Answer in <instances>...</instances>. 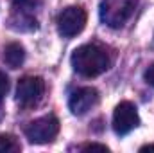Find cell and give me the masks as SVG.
<instances>
[{
	"instance_id": "3",
	"label": "cell",
	"mask_w": 154,
	"mask_h": 153,
	"mask_svg": "<svg viewBox=\"0 0 154 153\" xmlns=\"http://www.w3.org/2000/svg\"><path fill=\"white\" fill-rule=\"evenodd\" d=\"M59 133V119L54 115H45L29 122L25 128V137L32 144H47L54 141Z\"/></svg>"
},
{
	"instance_id": "10",
	"label": "cell",
	"mask_w": 154,
	"mask_h": 153,
	"mask_svg": "<svg viewBox=\"0 0 154 153\" xmlns=\"http://www.w3.org/2000/svg\"><path fill=\"white\" fill-rule=\"evenodd\" d=\"M13 2H14L16 11L20 13H29L38 5V0H13Z\"/></svg>"
},
{
	"instance_id": "9",
	"label": "cell",
	"mask_w": 154,
	"mask_h": 153,
	"mask_svg": "<svg viewBox=\"0 0 154 153\" xmlns=\"http://www.w3.org/2000/svg\"><path fill=\"white\" fill-rule=\"evenodd\" d=\"M20 142L16 141L14 135L2 133L0 135V153H18L20 151Z\"/></svg>"
},
{
	"instance_id": "12",
	"label": "cell",
	"mask_w": 154,
	"mask_h": 153,
	"mask_svg": "<svg viewBox=\"0 0 154 153\" xmlns=\"http://www.w3.org/2000/svg\"><path fill=\"white\" fill-rule=\"evenodd\" d=\"M143 77H145V81L151 85V86H154V63L145 70V74H143Z\"/></svg>"
},
{
	"instance_id": "13",
	"label": "cell",
	"mask_w": 154,
	"mask_h": 153,
	"mask_svg": "<svg viewBox=\"0 0 154 153\" xmlns=\"http://www.w3.org/2000/svg\"><path fill=\"white\" fill-rule=\"evenodd\" d=\"M84 151H91V150H99V151H108V148L104 146V144H95V142H91V144H86L84 148H82Z\"/></svg>"
},
{
	"instance_id": "4",
	"label": "cell",
	"mask_w": 154,
	"mask_h": 153,
	"mask_svg": "<svg viewBox=\"0 0 154 153\" xmlns=\"http://www.w3.org/2000/svg\"><path fill=\"white\" fill-rule=\"evenodd\" d=\"M86 20H88L86 11L81 5H68L57 16V31L61 36H66V38L77 36L84 29Z\"/></svg>"
},
{
	"instance_id": "11",
	"label": "cell",
	"mask_w": 154,
	"mask_h": 153,
	"mask_svg": "<svg viewBox=\"0 0 154 153\" xmlns=\"http://www.w3.org/2000/svg\"><path fill=\"white\" fill-rule=\"evenodd\" d=\"M7 90H9V79H7V76L4 72H0V103L4 101Z\"/></svg>"
},
{
	"instance_id": "2",
	"label": "cell",
	"mask_w": 154,
	"mask_h": 153,
	"mask_svg": "<svg viewBox=\"0 0 154 153\" xmlns=\"http://www.w3.org/2000/svg\"><path fill=\"white\" fill-rule=\"evenodd\" d=\"M140 0H102L100 2V20L111 29L122 27L136 11Z\"/></svg>"
},
{
	"instance_id": "7",
	"label": "cell",
	"mask_w": 154,
	"mask_h": 153,
	"mask_svg": "<svg viewBox=\"0 0 154 153\" xmlns=\"http://www.w3.org/2000/svg\"><path fill=\"white\" fill-rule=\"evenodd\" d=\"M97 103H99V92L93 86H82V88H77L70 96L68 106H70L74 115H84L88 114Z\"/></svg>"
},
{
	"instance_id": "14",
	"label": "cell",
	"mask_w": 154,
	"mask_h": 153,
	"mask_svg": "<svg viewBox=\"0 0 154 153\" xmlns=\"http://www.w3.org/2000/svg\"><path fill=\"white\" fill-rule=\"evenodd\" d=\"M140 151H154V144H145V146H142L140 148Z\"/></svg>"
},
{
	"instance_id": "1",
	"label": "cell",
	"mask_w": 154,
	"mask_h": 153,
	"mask_svg": "<svg viewBox=\"0 0 154 153\" xmlns=\"http://www.w3.org/2000/svg\"><path fill=\"white\" fill-rule=\"evenodd\" d=\"M72 67L77 74L84 77H95L100 76L102 72H106L109 69V56L108 52L93 43H86L77 47L72 52Z\"/></svg>"
},
{
	"instance_id": "5",
	"label": "cell",
	"mask_w": 154,
	"mask_h": 153,
	"mask_svg": "<svg viewBox=\"0 0 154 153\" xmlns=\"http://www.w3.org/2000/svg\"><path fill=\"white\" fill-rule=\"evenodd\" d=\"M45 92V81L38 76H25L18 81L16 86V101L22 106H34Z\"/></svg>"
},
{
	"instance_id": "8",
	"label": "cell",
	"mask_w": 154,
	"mask_h": 153,
	"mask_svg": "<svg viewBox=\"0 0 154 153\" xmlns=\"http://www.w3.org/2000/svg\"><path fill=\"white\" fill-rule=\"evenodd\" d=\"M25 60V49L20 43H9L4 50V61L11 69H18Z\"/></svg>"
},
{
	"instance_id": "6",
	"label": "cell",
	"mask_w": 154,
	"mask_h": 153,
	"mask_svg": "<svg viewBox=\"0 0 154 153\" xmlns=\"http://www.w3.org/2000/svg\"><path fill=\"white\" fill-rule=\"evenodd\" d=\"M138 124H140V117L133 103L122 101L120 105H116L115 112H113V130L116 135H127Z\"/></svg>"
}]
</instances>
